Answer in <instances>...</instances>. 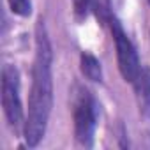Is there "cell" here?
I'll list each match as a JSON object with an SVG mask.
<instances>
[{
  "instance_id": "277c9868",
  "label": "cell",
  "mask_w": 150,
  "mask_h": 150,
  "mask_svg": "<svg viewBox=\"0 0 150 150\" xmlns=\"http://www.w3.org/2000/svg\"><path fill=\"white\" fill-rule=\"evenodd\" d=\"M2 108L4 115L14 131L25 127V113L20 97V74L14 65H4L2 69Z\"/></svg>"
},
{
  "instance_id": "52a82bcc",
  "label": "cell",
  "mask_w": 150,
  "mask_h": 150,
  "mask_svg": "<svg viewBox=\"0 0 150 150\" xmlns=\"http://www.w3.org/2000/svg\"><path fill=\"white\" fill-rule=\"evenodd\" d=\"M92 0H72V7H74V14H76L78 20L85 18L88 9H90Z\"/></svg>"
},
{
  "instance_id": "6da1fadb",
  "label": "cell",
  "mask_w": 150,
  "mask_h": 150,
  "mask_svg": "<svg viewBox=\"0 0 150 150\" xmlns=\"http://www.w3.org/2000/svg\"><path fill=\"white\" fill-rule=\"evenodd\" d=\"M51 46L42 21L35 32V60L32 67V88L28 97V111L25 118L23 136L28 146H37L46 134L51 106H53V80H51Z\"/></svg>"
},
{
  "instance_id": "3957f363",
  "label": "cell",
  "mask_w": 150,
  "mask_h": 150,
  "mask_svg": "<svg viewBox=\"0 0 150 150\" xmlns=\"http://www.w3.org/2000/svg\"><path fill=\"white\" fill-rule=\"evenodd\" d=\"M110 28H111V35L115 41V50H117V60H118V69L122 78L129 83H138V80L141 78L143 69L136 53L134 44L131 42V39L127 37L125 30L122 28L120 21L115 16H110Z\"/></svg>"
},
{
  "instance_id": "5b68a950",
  "label": "cell",
  "mask_w": 150,
  "mask_h": 150,
  "mask_svg": "<svg viewBox=\"0 0 150 150\" xmlns=\"http://www.w3.org/2000/svg\"><path fill=\"white\" fill-rule=\"evenodd\" d=\"M80 69L83 76L90 81H101L103 80V67L101 62L92 53H81L80 57Z\"/></svg>"
},
{
  "instance_id": "7a4b0ae2",
  "label": "cell",
  "mask_w": 150,
  "mask_h": 150,
  "mask_svg": "<svg viewBox=\"0 0 150 150\" xmlns=\"http://www.w3.org/2000/svg\"><path fill=\"white\" fill-rule=\"evenodd\" d=\"M72 118L76 141L83 146H92L94 131L97 124V103L92 94L80 85H76L72 96Z\"/></svg>"
},
{
  "instance_id": "8992f818",
  "label": "cell",
  "mask_w": 150,
  "mask_h": 150,
  "mask_svg": "<svg viewBox=\"0 0 150 150\" xmlns=\"http://www.w3.org/2000/svg\"><path fill=\"white\" fill-rule=\"evenodd\" d=\"M7 2H9V7L14 14L23 16V18L30 16V13H32V2L30 0H7Z\"/></svg>"
},
{
  "instance_id": "ba28073f",
  "label": "cell",
  "mask_w": 150,
  "mask_h": 150,
  "mask_svg": "<svg viewBox=\"0 0 150 150\" xmlns=\"http://www.w3.org/2000/svg\"><path fill=\"white\" fill-rule=\"evenodd\" d=\"M148 2H150V0H148Z\"/></svg>"
}]
</instances>
